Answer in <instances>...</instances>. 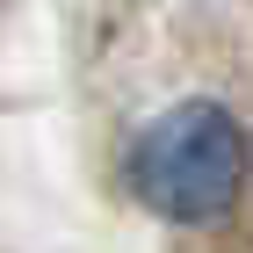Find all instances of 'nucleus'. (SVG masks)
<instances>
[{
    "instance_id": "nucleus-1",
    "label": "nucleus",
    "mask_w": 253,
    "mask_h": 253,
    "mask_svg": "<svg viewBox=\"0 0 253 253\" xmlns=\"http://www.w3.org/2000/svg\"><path fill=\"white\" fill-rule=\"evenodd\" d=\"M130 188L174 224H210L246 188V130L217 101H181L152 116L130 145Z\"/></svg>"
}]
</instances>
